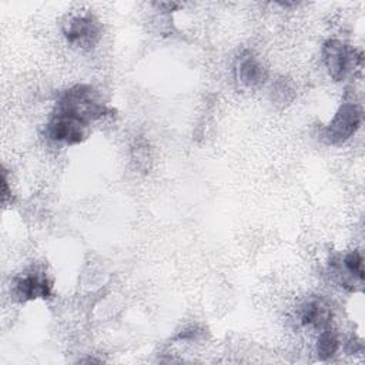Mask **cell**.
<instances>
[{"label":"cell","mask_w":365,"mask_h":365,"mask_svg":"<svg viewBox=\"0 0 365 365\" xmlns=\"http://www.w3.org/2000/svg\"><path fill=\"white\" fill-rule=\"evenodd\" d=\"M53 113L74 118L88 125L91 121L113 113V110L103 103L100 94L91 86L77 84L58 96Z\"/></svg>","instance_id":"cell-1"},{"label":"cell","mask_w":365,"mask_h":365,"mask_svg":"<svg viewBox=\"0 0 365 365\" xmlns=\"http://www.w3.org/2000/svg\"><path fill=\"white\" fill-rule=\"evenodd\" d=\"M237 74H238V80L247 87H255L264 83V80L267 78V71L264 66L250 53L247 56L240 57L238 66H237Z\"/></svg>","instance_id":"cell-8"},{"label":"cell","mask_w":365,"mask_h":365,"mask_svg":"<svg viewBox=\"0 0 365 365\" xmlns=\"http://www.w3.org/2000/svg\"><path fill=\"white\" fill-rule=\"evenodd\" d=\"M361 124V111L354 103H344L335 113L324 131V138L329 144H342L351 138Z\"/></svg>","instance_id":"cell-3"},{"label":"cell","mask_w":365,"mask_h":365,"mask_svg":"<svg viewBox=\"0 0 365 365\" xmlns=\"http://www.w3.org/2000/svg\"><path fill=\"white\" fill-rule=\"evenodd\" d=\"M14 295L19 301H33L47 298L51 294V282L46 274L34 271L19 277L14 281Z\"/></svg>","instance_id":"cell-6"},{"label":"cell","mask_w":365,"mask_h":365,"mask_svg":"<svg viewBox=\"0 0 365 365\" xmlns=\"http://www.w3.org/2000/svg\"><path fill=\"white\" fill-rule=\"evenodd\" d=\"M342 264H344V269L352 278H356L359 281L364 279V259H362L361 252L352 251V252L346 254Z\"/></svg>","instance_id":"cell-10"},{"label":"cell","mask_w":365,"mask_h":365,"mask_svg":"<svg viewBox=\"0 0 365 365\" xmlns=\"http://www.w3.org/2000/svg\"><path fill=\"white\" fill-rule=\"evenodd\" d=\"M332 311L322 298H311L301 308V322L318 329L331 325Z\"/></svg>","instance_id":"cell-7"},{"label":"cell","mask_w":365,"mask_h":365,"mask_svg":"<svg viewBox=\"0 0 365 365\" xmlns=\"http://www.w3.org/2000/svg\"><path fill=\"white\" fill-rule=\"evenodd\" d=\"M322 58L329 76L335 81L345 80L361 64V54L335 38L324 43Z\"/></svg>","instance_id":"cell-2"},{"label":"cell","mask_w":365,"mask_h":365,"mask_svg":"<svg viewBox=\"0 0 365 365\" xmlns=\"http://www.w3.org/2000/svg\"><path fill=\"white\" fill-rule=\"evenodd\" d=\"M338 348H339V339H338L336 332L329 327L324 328L321 331V334L318 336V342H317L318 358L322 361H327L335 355Z\"/></svg>","instance_id":"cell-9"},{"label":"cell","mask_w":365,"mask_h":365,"mask_svg":"<svg viewBox=\"0 0 365 365\" xmlns=\"http://www.w3.org/2000/svg\"><path fill=\"white\" fill-rule=\"evenodd\" d=\"M63 33L71 44L78 47H93L100 38V24L90 14L76 16L64 24Z\"/></svg>","instance_id":"cell-4"},{"label":"cell","mask_w":365,"mask_h":365,"mask_svg":"<svg viewBox=\"0 0 365 365\" xmlns=\"http://www.w3.org/2000/svg\"><path fill=\"white\" fill-rule=\"evenodd\" d=\"M86 124L74 118L53 113L46 124V135L57 143L78 144L86 138Z\"/></svg>","instance_id":"cell-5"}]
</instances>
